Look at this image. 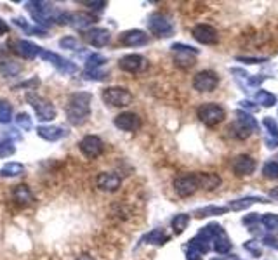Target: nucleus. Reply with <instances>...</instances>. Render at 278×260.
I'll return each instance as SVG.
<instances>
[{
	"mask_svg": "<svg viewBox=\"0 0 278 260\" xmlns=\"http://www.w3.org/2000/svg\"><path fill=\"white\" fill-rule=\"evenodd\" d=\"M38 83H40V80L33 78V82H32V80H28V82H25V83H21V85H17L16 89H21V87H33V85H38Z\"/></svg>",
	"mask_w": 278,
	"mask_h": 260,
	"instance_id": "5fc2aeb1",
	"label": "nucleus"
},
{
	"mask_svg": "<svg viewBox=\"0 0 278 260\" xmlns=\"http://www.w3.org/2000/svg\"><path fill=\"white\" fill-rule=\"evenodd\" d=\"M261 224L268 229V231H275V229H278V215L277 214H264L261 217Z\"/></svg>",
	"mask_w": 278,
	"mask_h": 260,
	"instance_id": "e433bc0d",
	"label": "nucleus"
},
{
	"mask_svg": "<svg viewBox=\"0 0 278 260\" xmlns=\"http://www.w3.org/2000/svg\"><path fill=\"white\" fill-rule=\"evenodd\" d=\"M23 66H21L19 62L13 61V59H5V58H0V73L11 78V76H17L21 73Z\"/></svg>",
	"mask_w": 278,
	"mask_h": 260,
	"instance_id": "b1692460",
	"label": "nucleus"
},
{
	"mask_svg": "<svg viewBox=\"0 0 278 260\" xmlns=\"http://www.w3.org/2000/svg\"><path fill=\"white\" fill-rule=\"evenodd\" d=\"M172 50L174 52H188V54H198V49L191 46H184V44H172Z\"/></svg>",
	"mask_w": 278,
	"mask_h": 260,
	"instance_id": "c03bdc74",
	"label": "nucleus"
},
{
	"mask_svg": "<svg viewBox=\"0 0 278 260\" xmlns=\"http://www.w3.org/2000/svg\"><path fill=\"white\" fill-rule=\"evenodd\" d=\"M83 4L87 5V7H91L92 11H103L106 7V2H92V0H89V2H83Z\"/></svg>",
	"mask_w": 278,
	"mask_h": 260,
	"instance_id": "49530a36",
	"label": "nucleus"
},
{
	"mask_svg": "<svg viewBox=\"0 0 278 260\" xmlns=\"http://www.w3.org/2000/svg\"><path fill=\"white\" fill-rule=\"evenodd\" d=\"M188 246H190V250H195V252H198L200 255H204V253H207L209 252V241L205 240V238H202V236H198L196 234L193 240H190L188 241Z\"/></svg>",
	"mask_w": 278,
	"mask_h": 260,
	"instance_id": "72a5a7b5",
	"label": "nucleus"
},
{
	"mask_svg": "<svg viewBox=\"0 0 278 260\" xmlns=\"http://www.w3.org/2000/svg\"><path fill=\"white\" fill-rule=\"evenodd\" d=\"M262 125H264L266 128H268V134H266V146L270 149L273 148H278V123L275 118H271V116H266L264 120H262Z\"/></svg>",
	"mask_w": 278,
	"mask_h": 260,
	"instance_id": "412c9836",
	"label": "nucleus"
},
{
	"mask_svg": "<svg viewBox=\"0 0 278 260\" xmlns=\"http://www.w3.org/2000/svg\"><path fill=\"white\" fill-rule=\"evenodd\" d=\"M191 35L196 42L200 44H205V46H211V44H216L219 40V35H217V30L211 25H196L195 28L191 30Z\"/></svg>",
	"mask_w": 278,
	"mask_h": 260,
	"instance_id": "ddd939ff",
	"label": "nucleus"
},
{
	"mask_svg": "<svg viewBox=\"0 0 278 260\" xmlns=\"http://www.w3.org/2000/svg\"><path fill=\"white\" fill-rule=\"evenodd\" d=\"M77 260H94V259H92V257H89V255H80Z\"/></svg>",
	"mask_w": 278,
	"mask_h": 260,
	"instance_id": "6e6d98bb",
	"label": "nucleus"
},
{
	"mask_svg": "<svg viewBox=\"0 0 278 260\" xmlns=\"http://www.w3.org/2000/svg\"><path fill=\"white\" fill-rule=\"evenodd\" d=\"M254 170H256V161H254V158L249 156V154H240V156H237L235 161H233V172L237 173L238 177L250 175Z\"/></svg>",
	"mask_w": 278,
	"mask_h": 260,
	"instance_id": "a211bd4d",
	"label": "nucleus"
},
{
	"mask_svg": "<svg viewBox=\"0 0 278 260\" xmlns=\"http://www.w3.org/2000/svg\"><path fill=\"white\" fill-rule=\"evenodd\" d=\"M17 123V127L23 128V130H32V118L26 113H17V116L14 118Z\"/></svg>",
	"mask_w": 278,
	"mask_h": 260,
	"instance_id": "ea45409f",
	"label": "nucleus"
},
{
	"mask_svg": "<svg viewBox=\"0 0 278 260\" xmlns=\"http://www.w3.org/2000/svg\"><path fill=\"white\" fill-rule=\"evenodd\" d=\"M11 46H13L14 54H17L19 58H25V59H35L38 54H42L40 47L30 40H14Z\"/></svg>",
	"mask_w": 278,
	"mask_h": 260,
	"instance_id": "4468645a",
	"label": "nucleus"
},
{
	"mask_svg": "<svg viewBox=\"0 0 278 260\" xmlns=\"http://www.w3.org/2000/svg\"><path fill=\"white\" fill-rule=\"evenodd\" d=\"M169 241V236L165 234L164 229H153L151 232H148L146 236H143L141 243H149V245H157V246H162Z\"/></svg>",
	"mask_w": 278,
	"mask_h": 260,
	"instance_id": "a878e982",
	"label": "nucleus"
},
{
	"mask_svg": "<svg viewBox=\"0 0 278 260\" xmlns=\"http://www.w3.org/2000/svg\"><path fill=\"white\" fill-rule=\"evenodd\" d=\"M228 210V207H214L212 205V207H204L195 210V215L196 217H214V215H224Z\"/></svg>",
	"mask_w": 278,
	"mask_h": 260,
	"instance_id": "473e14b6",
	"label": "nucleus"
},
{
	"mask_svg": "<svg viewBox=\"0 0 278 260\" xmlns=\"http://www.w3.org/2000/svg\"><path fill=\"white\" fill-rule=\"evenodd\" d=\"M148 28L149 31L157 37H162V38H167L170 35L174 33V26L170 23V19L162 13H155L149 16L148 19Z\"/></svg>",
	"mask_w": 278,
	"mask_h": 260,
	"instance_id": "0eeeda50",
	"label": "nucleus"
},
{
	"mask_svg": "<svg viewBox=\"0 0 278 260\" xmlns=\"http://www.w3.org/2000/svg\"><path fill=\"white\" fill-rule=\"evenodd\" d=\"M120 42L127 47H139L148 44V35L143 30H127L120 35Z\"/></svg>",
	"mask_w": 278,
	"mask_h": 260,
	"instance_id": "6ab92c4d",
	"label": "nucleus"
},
{
	"mask_svg": "<svg viewBox=\"0 0 278 260\" xmlns=\"http://www.w3.org/2000/svg\"><path fill=\"white\" fill-rule=\"evenodd\" d=\"M26 103L35 109V115L40 122H50L56 118V107L50 101L44 99L35 92H28L26 94Z\"/></svg>",
	"mask_w": 278,
	"mask_h": 260,
	"instance_id": "7ed1b4c3",
	"label": "nucleus"
},
{
	"mask_svg": "<svg viewBox=\"0 0 278 260\" xmlns=\"http://www.w3.org/2000/svg\"><path fill=\"white\" fill-rule=\"evenodd\" d=\"M26 9H28L30 16L33 17L38 25H46V26L56 23L59 14H61L50 2H42V0L28 2V4H26Z\"/></svg>",
	"mask_w": 278,
	"mask_h": 260,
	"instance_id": "f03ea898",
	"label": "nucleus"
},
{
	"mask_svg": "<svg viewBox=\"0 0 278 260\" xmlns=\"http://www.w3.org/2000/svg\"><path fill=\"white\" fill-rule=\"evenodd\" d=\"M122 186V179L116 175V173H110V172H103L98 175V187L101 191H106V193H115L118 191Z\"/></svg>",
	"mask_w": 278,
	"mask_h": 260,
	"instance_id": "f3484780",
	"label": "nucleus"
},
{
	"mask_svg": "<svg viewBox=\"0 0 278 260\" xmlns=\"http://www.w3.org/2000/svg\"><path fill=\"white\" fill-rule=\"evenodd\" d=\"M262 173L268 179H278V161H268L262 167Z\"/></svg>",
	"mask_w": 278,
	"mask_h": 260,
	"instance_id": "4c0bfd02",
	"label": "nucleus"
},
{
	"mask_svg": "<svg viewBox=\"0 0 278 260\" xmlns=\"http://www.w3.org/2000/svg\"><path fill=\"white\" fill-rule=\"evenodd\" d=\"M262 243L266 245V246H270V248H275V250H278V238H275V236L268 234L262 238Z\"/></svg>",
	"mask_w": 278,
	"mask_h": 260,
	"instance_id": "a18cd8bd",
	"label": "nucleus"
},
{
	"mask_svg": "<svg viewBox=\"0 0 278 260\" xmlns=\"http://www.w3.org/2000/svg\"><path fill=\"white\" fill-rule=\"evenodd\" d=\"M4 139L5 140H21V134H17L16 130H7L4 134Z\"/></svg>",
	"mask_w": 278,
	"mask_h": 260,
	"instance_id": "8fccbe9b",
	"label": "nucleus"
},
{
	"mask_svg": "<svg viewBox=\"0 0 278 260\" xmlns=\"http://www.w3.org/2000/svg\"><path fill=\"white\" fill-rule=\"evenodd\" d=\"M91 99L92 95L89 92H75L70 95L66 104V118L71 125L80 127L87 122L91 115Z\"/></svg>",
	"mask_w": 278,
	"mask_h": 260,
	"instance_id": "f257e3e1",
	"label": "nucleus"
},
{
	"mask_svg": "<svg viewBox=\"0 0 278 260\" xmlns=\"http://www.w3.org/2000/svg\"><path fill=\"white\" fill-rule=\"evenodd\" d=\"M37 134H38V137L49 140V142H56V140L68 136L66 128L54 127V125H40V127H37Z\"/></svg>",
	"mask_w": 278,
	"mask_h": 260,
	"instance_id": "aec40b11",
	"label": "nucleus"
},
{
	"mask_svg": "<svg viewBox=\"0 0 278 260\" xmlns=\"http://www.w3.org/2000/svg\"><path fill=\"white\" fill-rule=\"evenodd\" d=\"M200 253L198 252H195V250H190L188 248V260H200Z\"/></svg>",
	"mask_w": 278,
	"mask_h": 260,
	"instance_id": "864d4df0",
	"label": "nucleus"
},
{
	"mask_svg": "<svg viewBox=\"0 0 278 260\" xmlns=\"http://www.w3.org/2000/svg\"><path fill=\"white\" fill-rule=\"evenodd\" d=\"M176 64L181 68H191L195 64V59L190 58L188 52H179V56H176Z\"/></svg>",
	"mask_w": 278,
	"mask_h": 260,
	"instance_id": "58836bf2",
	"label": "nucleus"
},
{
	"mask_svg": "<svg viewBox=\"0 0 278 260\" xmlns=\"http://www.w3.org/2000/svg\"><path fill=\"white\" fill-rule=\"evenodd\" d=\"M40 56H42V59H44V61L50 62V64H52L54 68H58L61 73H65V75L77 73V64H75V62H71V61H68V59L61 58L59 54L49 52V50H42Z\"/></svg>",
	"mask_w": 278,
	"mask_h": 260,
	"instance_id": "9d476101",
	"label": "nucleus"
},
{
	"mask_svg": "<svg viewBox=\"0 0 278 260\" xmlns=\"http://www.w3.org/2000/svg\"><path fill=\"white\" fill-rule=\"evenodd\" d=\"M13 196L17 205H30L33 201V194H32V191H30V187L26 184H19V186L14 187Z\"/></svg>",
	"mask_w": 278,
	"mask_h": 260,
	"instance_id": "393cba45",
	"label": "nucleus"
},
{
	"mask_svg": "<svg viewBox=\"0 0 278 260\" xmlns=\"http://www.w3.org/2000/svg\"><path fill=\"white\" fill-rule=\"evenodd\" d=\"M214 250H216L217 253H223V255L231 250V241H229V238L226 236V232L224 231L217 236L216 240H214Z\"/></svg>",
	"mask_w": 278,
	"mask_h": 260,
	"instance_id": "7c9ffc66",
	"label": "nucleus"
},
{
	"mask_svg": "<svg viewBox=\"0 0 278 260\" xmlns=\"http://www.w3.org/2000/svg\"><path fill=\"white\" fill-rule=\"evenodd\" d=\"M271 196H273V198H277L278 199V187H277V189H273V191H271Z\"/></svg>",
	"mask_w": 278,
	"mask_h": 260,
	"instance_id": "4d7b16f0",
	"label": "nucleus"
},
{
	"mask_svg": "<svg viewBox=\"0 0 278 260\" xmlns=\"http://www.w3.org/2000/svg\"><path fill=\"white\" fill-rule=\"evenodd\" d=\"M198 189V179H196V173H190V175H179L174 179V191L179 196H191L195 194Z\"/></svg>",
	"mask_w": 278,
	"mask_h": 260,
	"instance_id": "6e6552de",
	"label": "nucleus"
},
{
	"mask_svg": "<svg viewBox=\"0 0 278 260\" xmlns=\"http://www.w3.org/2000/svg\"><path fill=\"white\" fill-rule=\"evenodd\" d=\"M25 173V167L21 163H5L2 168H0V175L2 177H19Z\"/></svg>",
	"mask_w": 278,
	"mask_h": 260,
	"instance_id": "c85d7f7f",
	"label": "nucleus"
},
{
	"mask_svg": "<svg viewBox=\"0 0 278 260\" xmlns=\"http://www.w3.org/2000/svg\"><path fill=\"white\" fill-rule=\"evenodd\" d=\"M196 179H198V189L212 191L221 184V177L217 173H196Z\"/></svg>",
	"mask_w": 278,
	"mask_h": 260,
	"instance_id": "4be33fe9",
	"label": "nucleus"
},
{
	"mask_svg": "<svg viewBox=\"0 0 278 260\" xmlns=\"http://www.w3.org/2000/svg\"><path fill=\"white\" fill-rule=\"evenodd\" d=\"M217 83H219V76L211 70L200 71L193 78V87L198 92H212L217 87Z\"/></svg>",
	"mask_w": 278,
	"mask_h": 260,
	"instance_id": "1a4fd4ad",
	"label": "nucleus"
},
{
	"mask_svg": "<svg viewBox=\"0 0 278 260\" xmlns=\"http://www.w3.org/2000/svg\"><path fill=\"white\" fill-rule=\"evenodd\" d=\"M80 151L85 158H98L101 153H103V140L99 139L98 136H85L79 144Z\"/></svg>",
	"mask_w": 278,
	"mask_h": 260,
	"instance_id": "f8f14e48",
	"label": "nucleus"
},
{
	"mask_svg": "<svg viewBox=\"0 0 278 260\" xmlns=\"http://www.w3.org/2000/svg\"><path fill=\"white\" fill-rule=\"evenodd\" d=\"M103 101L108 106L125 107L132 103V94L125 87H106L103 91Z\"/></svg>",
	"mask_w": 278,
	"mask_h": 260,
	"instance_id": "39448f33",
	"label": "nucleus"
},
{
	"mask_svg": "<svg viewBox=\"0 0 278 260\" xmlns=\"http://www.w3.org/2000/svg\"><path fill=\"white\" fill-rule=\"evenodd\" d=\"M254 203H268V201H266L264 198H261V196H245V198L235 199V201H229L228 208H229V210L240 212V210H245V208L252 207Z\"/></svg>",
	"mask_w": 278,
	"mask_h": 260,
	"instance_id": "5701e85b",
	"label": "nucleus"
},
{
	"mask_svg": "<svg viewBox=\"0 0 278 260\" xmlns=\"http://www.w3.org/2000/svg\"><path fill=\"white\" fill-rule=\"evenodd\" d=\"M13 122V107L7 101L0 103V125H9Z\"/></svg>",
	"mask_w": 278,
	"mask_h": 260,
	"instance_id": "c9c22d12",
	"label": "nucleus"
},
{
	"mask_svg": "<svg viewBox=\"0 0 278 260\" xmlns=\"http://www.w3.org/2000/svg\"><path fill=\"white\" fill-rule=\"evenodd\" d=\"M242 107L244 109H249V111H258L259 106H254V103H250V101H242Z\"/></svg>",
	"mask_w": 278,
	"mask_h": 260,
	"instance_id": "3c124183",
	"label": "nucleus"
},
{
	"mask_svg": "<svg viewBox=\"0 0 278 260\" xmlns=\"http://www.w3.org/2000/svg\"><path fill=\"white\" fill-rule=\"evenodd\" d=\"M59 47L66 50H75L79 47V40L75 37H63L61 40H59Z\"/></svg>",
	"mask_w": 278,
	"mask_h": 260,
	"instance_id": "a19ab883",
	"label": "nucleus"
},
{
	"mask_svg": "<svg viewBox=\"0 0 278 260\" xmlns=\"http://www.w3.org/2000/svg\"><path fill=\"white\" fill-rule=\"evenodd\" d=\"M256 101H258L261 106L264 107H271L277 104V95L271 94V92L268 91H262V89H259L258 92H256Z\"/></svg>",
	"mask_w": 278,
	"mask_h": 260,
	"instance_id": "2f4dec72",
	"label": "nucleus"
},
{
	"mask_svg": "<svg viewBox=\"0 0 278 260\" xmlns=\"http://www.w3.org/2000/svg\"><path fill=\"white\" fill-rule=\"evenodd\" d=\"M188 224H190V215L186 214H178L172 219V231H174L176 236L183 234L184 231H186Z\"/></svg>",
	"mask_w": 278,
	"mask_h": 260,
	"instance_id": "c756f323",
	"label": "nucleus"
},
{
	"mask_svg": "<svg viewBox=\"0 0 278 260\" xmlns=\"http://www.w3.org/2000/svg\"><path fill=\"white\" fill-rule=\"evenodd\" d=\"M235 115H237V122H240L244 127H247L249 130H258V127H259L258 122L254 120L249 113H245V111H242V109H240V111H237Z\"/></svg>",
	"mask_w": 278,
	"mask_h": 260,
	"instance_id": "f704fd0d",
	"label": "nucleus"
},
{
	"mask_svg": "<svg viewBox=\"0 0 278 260\" xmlns=\"http://www.w3.org/2000/svg\"><path fill=\"white\" fill-rule=\"evenodd\" d=\"M228 132L233 139H238V140H244V139H249V136L252 134V130H249L247 127L240 123V122L235 120V123H231L228 127Z\"/></svg>",
	"mask_w": 278,
	"mask_h": 260,
	"instance_id": "bb28decb",
	"label": "nucleus"
},
{
	"mask_svg": "<svg viewBox=\"0 0 278 260\" xmlns=\"http://www.w3.org/2000/svg\"><path fill=\"white\" fill-rule=\"evenodd\" d=\"M118 68L127 73H139L146 68V59L139 54H127L118 61Z\"/></svg>",
	"mask_w": 278,
	"mask_h": 260,
	"instance_id": "2eb2a0df",
	"label": "nucleus"
},
{
	"mask_svg": "<svg viewBox=\"0 0 278 260\" xmlns=\"http://www.w3.org/2000/svg\"><path fill=\"white\" fill-rule=\"evenodd\" d=\"M2 54H4V47L0 46V56H2Z\"/></svg>",
	"mask_w": 278,
	"mask_h": 260,
	"instance_id": "13d9d810",
	"label": "nucleus"
},
{
	"mask_svg": "<svg viewBox=\"0 0 278 260\" xmlns=\"http://www.w3.org/2000/svg\"><path fill=\"white\" fill-rule=\"evenodd\" d=\"M98 21V17L92 16V14L82 13V11H77V13H70V11H65V13L59 14L58 17V25H70L77 30H85L89 26H92Z\"/></svg>",
	"mask_w": 278,
	"mask_h": 260,
	"instance_id": "20e7f679",
	"label": "nucleus"
},
{
	"mask_svg": "<svg viewBox=\"0 0 278 260\" xmlns=\"http://www.w3.org/2000/svg\"><path fill=\"white\" fill-rule=\"evenodd\" d=\"M14 153H16V148L11 142H0V158H7Z\"/></svg>",
	"mask_w": 278,
	"mask_h": 260,
	"instance_id": "79ce46f5",
	"label": "nucleus"
},
{
	"mask_svg": "<svg viewBox=\"0 0 278 260\" xmlns=\"http://www.w3.org/2000/svg\"><path fill=\"white\" fill-rule=\"evenodd\" d=\"M104 64H106V58L104 56H101V54H91L87 58V61H85V73H94V71H98Z\"/></svg>",
	"mask_w": 278,
	"mask_h": 260,
	"instance_id": "cd10ccee",
	"label": "nucleus"
},
{
	"mask_svg": "<svg viewBox=\"0 0 278 260\" xmlns=\"http://www.w3.org/2000/svg\"><path fill=\"white\" fill-rule=\"evenodd\" d=\"M212 260H224V259H221V257H217V259H212Z\"/></svg>",
	"mask_w": 278,
	"mask_h": 260,
	"instance_id": "bf43d9fd",
	"label": "nucleus"
},
{
	"mask_svg": "<svg viewBox=\"0 0 278 260\" xmlns=\"http://www.w3.org/2000/svg\"><path fill=\"white\" fill-rule=\"evenodd\" d=\"M237 61L247 62V64H259V62H264L266 58H237Z\"/></svg>",
	"mask_w": 278,
	"mask_h": 260,
	"instance_id": "de8ad7c7",
	"label": "nucleus"
},
{
	"mask_svg": "<svg viewBox=\"0 0 278 260\" xmlns=\"http://www.w3.org/2000/svg\"><path fill=\"white\" fill-rule=\"evenodd\" d=\"M116 128H120L124 132H136L141 128V118L139 115L132 111H125V113H120L118 116H115V120H113Z\"/></svg>",
	"mask_w": 278,
	"mask_h": 260,
	"instance_id": "9b49d317",
	"label": "nucleus"
},
{
	"mask_svg": "<svg viewBox=\"0 0 278 260\" xmlns=\"http://www.w3.org/2000/svg\"><path fill=\"white\" fill-rule=\"evenodd\" d=\"M7 33H9V25L4 19H0V37H2V35H7Z\"/></svg>",
	"mask_w": 278,
	"mask_h": 260,
	"instance_id": "603ef678",
	"label": "nucleus"
},
{
	"mask_svg": "<svg viewBox=\"0 0 278 260\" xmlns=\"http://www.w3.org/2000/svg\"><path fill=\"white\" fill-rule=\"evenodd\" d=\"M244 248L247 250V252H250L254 257H261V248H259V243H256V241H245L244 243Z\"/></svg>",
	"mask_w": 278,
	"mask_h": 260,
	"instance_id": "37998d69",
	"label": "nucleus"
},
{
	"mask_svg": "<svg viewBox=\"0 0 278 260\" xmlns=\"http://www.w3.org/2000/svg\"><path fill=\"white\" fill-rule=\"evenodd\" d=\"M198 120L205 123L207 127H214V125L221 123L224 120V109L214 103H205L198 107Z\"/></svg>",
	"mask_w": 278,
	"mask_h": 260,
	"instance_id": "423d86ee",
	"label": "nucleus"
},
{
	"mask_svg": "<svg viewBox=\"0 0 278 260\" xmlns=\"http://www.w3.org/2000/svg\"><path fill=\"white\" fill-rule=\"evenodd\" d=\"M110 38H112V35L106 28H89L85 31V42L91 44L92 47H98V49L108 46Z\"/></svg>",
	"mask_w": 278,
	"mask_h": 260,
	"instance_id": "dca6fc26",
	"label": "nucleus"
},
{
	"mask_svg": "<svg viewBox=\"0 0 278 260\" xmlns=\"http://www.w3.org/2000/svg\"><path fill=\"white\" fill-rule=\"evenodd\" d=\"M259 214H250V215H247V217H244L242 219V222L244 224H247V226H250V224H254V222H259Z\"/></svg>",
	"mask_w": 278,
	"mask_h": 260,
	"instance_id": "09e8293b",
	"label": "nucleus"
}]
</instances>
